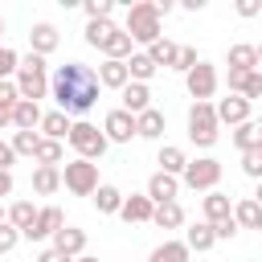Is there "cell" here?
Masks as SVG:
<instances>
[{"label":"cell","mask_w":262,"mask_h":262,"mask_svg":"<svg viewBox=\"0 0 262 262\" xmlns=\"http://www.w3.org/2000/svg\"><path fill=\"white\" fill-rule=\"evenodd\" d=\"M98 90H102V86H98L94 70L82 66V61H66V66H57L53 78H49V94H53V102H57L61 115H86V111L98 102Z\"/></svg>","instance_id":"obj_1"},{"label":"cell","mask_w":262,"mask_h":262,"mask_svg":"<svg viewBox=\"0 0 262 262\" xmlns=\"http://www.w3.org/2000/svg\"><path fill=\"white\" fill-rule=\"evenodd\" d=\"M12 86H16V98L41 106V98L49 94V61L37 57V53H25L20 66H16V74H12Z\"/></svg>","instance_id":"obj_2"},{"label":"cell","mask_w":262,"mask_h":262,"mask_svg":"<svg viewBox=\"0 0 262 262\" xmlns=\"http://www.w3.org/2000/svg\"><path fill=\"white\" fill-rule=\"evenodd\" d=\"M123 33L131 37V45H151V41H160L164 33H160V16H156V4L151 0H139V4H127V25H123Z\"/></svg>","instance_id":"obj_3"},{"label":"cell","mask_w":262,"mask_h":262,"mask_svg":"<svg viewBox=\"0 0 262 262\" xmlns=\"http://www.w3.org/2000/svg\"><path fill=\"white\" fill-rule=\"evenodd\" d=\"M66 139H70V147L78 151V160H90V164H94V160H102V156H106V147H111V143H106V135H102L94 123H86V119L70 123V135H66Z\"/></svg>","instance_id":"obj_4"},{"label":"cell","mask_w":262,"mask_h":262,"mask_svg":"<svg viewBox=\"0 0 262 262\" xmlns=\"http://www.w3.org/2000/svg\"><path fill=\"white\" fill-rule=\"evenodd\" d=\"M217 131H221V123L213 115V102H192L188 106V139L196 147H213L217 143Z\"/></svg>","instance_id":"obj_5"},{"label":"cell","mask_w":262,"mask_h":262,"mask_svg":"<svg viewBox=\"0 0 262 262\" xmlns=\"http://www.w3.org/2000/svg\"><path fill=\"white\" fill-rule=\"evenodd\" d=\"M180 180H184L192 192H213V188L221 184V160H213V156L188 160V164H184V172H180Z\"/></svg>","instance_id":"obj_6"},{"label":"cell","mask_w":262,"mask_h":262,"mask_svg":"<svg viewBox=\"0 0 262 262\" xmlns=\"http://www.w3.org/2000/svg\"><path fill=\"white\" fill-rule=\"evenodd\" d=\"M98 184H102L98 180V164H90V160H70L61 168V188L74 192V196H90Z\"/></svg>","instance_id":"obj_7"},{"label":"cell","mask_w":262,"mask_h":262,"mask_svg":"<svg viewBox=\"0 0 262 262\" xmlns=\"http://www.w3.org/2000/svg\"><path fill=\"white\" fill-rule=\"evenodd\" d=\"M184 86H188V94H192L196 102H213V94H217V70H213L209 61H196V66L184 74Z\"/></svg>","instance_id":"obj_8"},{"label":"cell","mask_w":262,"mask_h":262,"mask_svg":"<svg viewBox=\"0 0 262 262\" xmlns=\"http://www.w3.org/2000/svg\"><path fill=\"white\" fill-rule=\"evenodd\" d=\"M66 225V213L57 209V205H45V209H37V217H33V225L20 233V237H29V242H45V237H53L57 229Z\"/></svg>","instance_id":"obj_9"},{"label":"cell","mask_w":262,"mask_h":262,"mask_svg":"<svg viewBox=\"0 0 262 262\" xmlns=\"http://www.w3.org/2000/svg\"><path fill=\"white\" fill-rule=\"evenodd\" d=\"M102 135H106V143H131L135 139V115H127V111H106V119H102Z\"/></svg>","instance_id":"obj_10"},{"label":"cell","mask_w":262,"mask_h":262,"mask_svg":"<svg viewBox=\"0 0 262 262\" xmlns=\"http://www.w3.org/2000/svg\"><path fill=\"white\" fill-rule=\"evenodd\" d=\"M57 45H61V33H57V25H49V20H37V25L29 29V53H37V57H49Z\"/></svg>","instance_id":"obj_11"},{"label":"cell","mask_w":262,"mask_h":262,"mask_svg":"<svg viewBox=\"0 0 262 262\" xmlns=\"http://www.w3.org/2000/svg\"><path fill=\"white\" fill-rule=\"evenodd\" d=\"M213 115H217V123L237 127V123H246V119H250V102H246V98H237V94H229V98H217V102H213Z\"/></svg>","instance_id":"obj_12"},{"label":"cell","mask_w":262,"mask_h":262,"mask_svg":"<svg viewBox=\"0 0 262 262\" xmlns=\"http://www.w3.org/2000/svg\"><path fill=\"white\" fill-rule=\"evenodd\" d=\"M151 201L143 196V192H131V196H123V205H119V217L127 221V225H147L151 221Z\"/></svg>","instance_id":"obj_13"},{"label":"cell","mask_w":262,"mask_h":262,"mask_svg":"<svg viewBox=\"0 0 262 262\" xmlns=\"http://www.w3.org/2000/svg\"><path fill=\"white\" fill-rule=\"evenodd\" d=\"M53 250L66 254V258L86 254V229H78V225H61V229L53 233Z\"/></svg>","instance_id":"obj_14"},{"label":"cell","mask_w":262,"mask_h":262,"mask_svg":"<svg viewBox=\"0 0 262 262\" xmlns=\"http://www.w3.org/2000/svg\"><path fill=\"white\" fill-rule=\"evenodd\" d=\"M229 217H233L237 229H262V205H258V196H242L229 209Z\"/></svg>","instance_id":"obj_15"},{"label":"cell","mask_w":262,"mask_h":262,"mask_svg":"<svg viewBox=\"0 0 262 262\" xmlns=\"http://www.w3.org/2000/svg\"><path fill=\"white\" fill-rule=\"evenodd\" d=\"M119 94H123V106L119 111H127V115H143L151 106V86H143V82H127Z\"/></svg>","instance_id":"obj_16"},{"label":"cell","mask_w":262,"mask_h":262,"mask_svg":"<svg viewBox=\"0 0 262 262\" xmlns=\"http://www.w3.org/2000/svg\"><path fill=\"white\" fill-rule=\"evenodd\" d=\"M164 131H168V119H164V111L147 106L143 115H135V135H139V139H164Z\"/></svg>","instance_id":"obj_17"},{"label":"cell","mask_w":262,"mask_h":262,"mask_svg":"<svg viewBox=\"0 0 262 262\" xmlns=\"http://www.w3.org/2000/svg\"><path fill=\"white\" fill-rule=\"evenodd\" d=\"M176 192H180V180L176 176H164V172H151V180H147V201L151 205H164V201H176Z\"/></svg>","instance_id":"obj_18"},{"label":"cell","mask_w":262,"mask_h":262,"mask_svg":"<svg viewBox=\"0 0 262 262\" xmlns=\"http://www.w3.org/2000/svg\"><path fill=\"white\" fill-rule=\"evenodd\" d=\"M262 66V49L258 45H229V70L233 74H250Z\"/></svg>","instance_id":"obj_19"},{"label":"cell","mask_w":262,"mask_h":262,"mask_svg":"<svg viewBox=\"0 0 262 262\" xmlns=\"http://www.w3.org/2000/svg\"><path fill=\"white\" fill-rule=\"evenodd\" d=\"M233 147H237V151H258V147H262V123H254V119L237 123V127H233Z\"/></svg>","instance_id":"obj_20"},{"label":"cell","mask_w":262,"mask_h":262,"mask_svg":"<svg viewBox=\"0 0 262 262\" xmlns=\"http://www.w3.org/2000/svg\"><path fill=\"white\" fill-rule=\"evenodd\" d=\"M94 78H98V86H106V90H123V86L131 82L123 61H102V66L94 70Z\"/></svg>","instance_id":"obj_21"},{"label":"cell","mask_w":262,"mask_h":262,"mask_svg":"<svg viewBox=\"0 0 262 262\" xmlns=\"http://www.w3.org/2000/svg\"><path fill=\"white\" fill-rule=\"evenodd\" d=\"M41 106L37 102H25V98H16V106H12V127L16 131H37V123H41Z\"/></svg>","instance_id":"obj_22"},{"label":"cell","mask_w":262,"mask_h":262,"mask_svg":"<svg viewBox=\"0 0 262 262\" xmlns=\"http://www.w3.org/2000/svg\"><path fill=\"white\" fill-rule=\"evenodd\" d=\"M37 131H41V139H66L70 135V115H61V111H49V115H41V123H37Z\"/></svg>","instance_id":"obj_23"},{"label":"cell","mask_w":262,"mask_h":262,"mask_svg":"<svg viewBox=\"0 0 262 262\" xmlns=\"http://www.w3.org/2000/svg\"><path fill=\"white\" fill-rule=\"evenodd\" d=\"M156 164H160V172H164V176H176V180H180V172H184L188 156H184L176 143H164V147H160V156H156Z\"/></svg>","instance_id":"obj_24"},{"label":"cell","mask_w":262,"mask_h":262,"mask_svg":"<svg viewBox=\"0 0 262 262\" xmlns=\"http://www.w3.org/2000/svg\"><path fill=\"white\" fill-rule=\"evenodd\" d=\"M229 209H233V205H229V196H225V192H217V188H213V192H205V201H201V213H205V221H209V225L225 221V217H229Z\"/></svg>","instance_id":"obj_25"},{"label":"cell","mask_w":262,"mask_h":262,"mask_svg":"<svg viewBox=\"0 0 262 262\" xmlns=\"http://www.w3.org/2000/svg\"><path fill=\"white\" fill-rule=\"evenodd\" d=\"M151 225H160V229H180V225H184V209H180V201H164V205H156V209H151Z\"/></svg>","instance_id":"obj_26"},{"label":"cell","mask_w":262,"mask_h":262,"mask_svg":"<svg viewBox=\"0 0 262 262\" xmlns=\"http://www.w3.org/2000/svg\"><path fill=\"white\" fill-rule=\"evenodd\" d=\"M184 246H188V254H192V250H196V254L213 250V246H217V237H213V225H209V221H196L192 229H184Z\"/></svg>","instance_id":"obj_27"},{"label":"cell","mask_w":262,"mask_h":262,"mask_svg":"<svg viewBox=\"0 0 262 262\" xmlns=\"http://www.w3.org/2000/svg\"><path fill=\"white\" fill-rule=\"evenodd\" d=\"M123 66H127V78H131V82H143V86H147V82L156 78V66H151V57H147L143 49H135Z\"/></svg>","instance_id":"obj_28"},{"label":"cell","mask_w":262,"mask_h":262,"mask_svg":"<svg viewBox=\"0 0 262 262\" xmlns=\"http://www.w3.org/2000/svg\"><path fill=\"white\" fill-rule=\"evenodd\" d=\"M57 188H61V168L37 164V172H33V192H37V196H53Z\"/></svg>","instance_id":"obj_29"},{"label":"cell","mask_w":262,"mask_h":262,"mask_svg":"<svg viewBox=\"0 0 262 262\" xmlns=\"http://www.w3.org/2000/svg\"><path fill=\"white\" fill-rule=\"evenodd\" d=\"M192 254H188V246L180 242V237H168V242H160L156 250H151V258L147 262H188Z\"/></svg>","instance_id":"obj_30"},{"label":"cell","mask_w":262,"mask_h":262,"mask_svg":"<svg viewBox=\"0 0 262 262\" xmlns=\"http://www.w3.org/2000/svg\"><path fill=\"white\" fill-rule=\"evenodd\" d=\"M131 53H135V45H131V37H127L123 29H115V33H111V41L102 45V57H106V61H127Z\"/></svg>","instance_id":"obj_31"},{"label":"cell","mask_w":262,"mask_h":262,"mask_svg":"<svg viewBox=\"0 0 262 262\" xmlns=\"http://www.w3.org/2000/svg\"><path fill=\"white\" fill-rule=\"evenodd\" d=\"M176 49H180L176 41H168V37H160V41H151V45H147L143 53L151 57V66H156V70H160V66H164V70H172V61H176Z\"/></svg>","instance_id":"obj_32"},{"label":"cell","mask_w":262,"mask_h":262,"mask_svg":"<svg viewBox=\"0 0 262 262\" xmlns=\"http://www.w3.org/2000/svg\"><path fill=\"white\" fill-rule=\"evenodd\" d=\"M90 201H94V209H98V213H106V217H111V213H119V205H123V192H119L115 184H98V188L90 192Z\"/></svg>","instance_id":"obj_33"},{"label":"cell","mask_w":262,"mask_h":262,"mask_svg":"<svg viewBox=\"0 0 262 262\" xmlns=\"http://www.w3.org/2000/svg\"><path fill=\"white\" fill-rule=\"evenodd\" d=\"M33 217H37V205H33V201H16L12 209H4V221H8L16 233H25V229L33 225Z\"/></svg>","instance_id":"obj_34"},{"label":"cell","mask_w":262,"mask_h":262,"mask_svg":"<svg viewBox=\"0 0 262 262\" xmlns=\"http://www.w3.org/2000/svg\"><path fill=\"white\" fill-rule=\"evenodd\" d=\"M33 160H37V164H45V168H61V160H66V147H61L57 139H37V151H33Z\"/></svg>","instance_id":"obj_35"},{"label":"cell","mask_w":262,"mask_h":262,"mask_svg":"<svg viewBox=\"0 0 262 262\" xmlns=\"http://www.w3.org/2000/svg\"><path fill=\"white\" fill-rule=\"evenodd\" d=\"M115 29H119L115 20H86V45L102 53V45L111 41V33H115Z\"/></svg>","instance_id":"obj_36"},{"label":"cell","mask_w":262,"mask_h":262,"mask_svg":"<svg viewBox=\"0 0 262 262\" xmlns=\"http://www.w3.org/2000/svg\"><path fill=\"white\" fill-rule=\"evenodd\" d=\"M37 131H12V139H8V147H12V156H29L33 160V151H37Z\"/></svg>","instance_id":"obj_37"},{"label":"cell","mask_w":262,"mask_h":262,"mask_svg":"<svg viewBox=\"0 0 262 262\" xmlns=\"http://www.w3.org/2000/svg\"><path fill=\"white\" fill-rule=\"evenodd\" d=\"M16 66H20V53H16V49H8V45H0V82H12Z\"/></svg>","instance_id":"obj_38"},{"label":"cell","mask_w":262,"mask_h":262,"mask_svg":"<svg viewBox=\"0 0 262 262\" xmlns=\"http://www.w3.org/2000/svg\"><path fill=\"white\" fill-rule=\"evenodd\" d=\"M82 8H86V20H111V12H115L111 0H86Z\"/></svg>","instance_id":"obj_39"},{"label":"cell","mask_w":262,"mask_h":262,"mask_svg":"<svg viewBox=\"0 0 262 262\" xmlns=\"http://www.w3.org/2000/svg\"><path fill=\"white\" fill-rule=\"evenodd\" d=\"M196 61H201V57H196V49H192V45H180V49H176V61H172V70L188 74V70L196 66Z\"/></svg>","instance_id":"obj_40"},{"label":"cell","mask_w":262,"mask_h":262,"mask_svg":"<svg viewBox=\"0 0 262 262\" xmlns=\"http://www.w3.org/2000/svg\"><path fill=\"white\" fill-rule=\"evenodd\" d=\"M242 172H246L250 180L262 176V147H258V151H242Z\"/></svg>","instance_id":"obj_41"},{"label":"cell","mask_w":262,"mask_h":262,"mask_svg":"<svg viewBox=\"0 0 262 262\" xmlns=\"http://www.w3.org/2000/svg\"><path fill=\"white\" fill-rule=\"evenodd\" d=\"M242 98L254 106V98H262V74L254 70V74H246V86H242Z\"/></svg>","instance_id":"obj_42"},{"label":"cell","mask_w":262,"mask_h":262,"mask_svg":"<svg viewBox=\"0 0 262 262\" xmlns=\"http://www.w3.org/2000/svg\"><path fill=\"white\" fill-rule=\"evenodd\" d=\"M16 242H20V233H16L8 221H0V254H12V250H16Z\"/></svg>","instance_id":"obj_43"},{"label":"cell","mask_w":262,"mask_h":262,"mask_svg":"<svg viewBox=\"0 0 262 262\" xmlns=\"http://www.w3.org/2000/svg\"><path fill=\"white\" fill-rule=\"evenodd\" d=\"M213 237H217V242H229V237H237V225H233V217L217 221V225H213Z\"/></svg>","instance_id":"obj_44"},{"label":"cell","mask_w":262,"mask_h":262,"mask_svg":"<svg viewBox=\"0 0 262 262\" xmlns=\"http://www.w3.org/2000/svg\"><path fill=\"white\" fill-rule=\"evenodd\" d=\"M12 164H16V156H12L8 139H0V168H4V172H12Z\"/></svg>","instance_id":"obj_45"},{"label":"cell","mask_w":262,"mask_h":262,"mask_svg":"<svg viewBox=\"0 0 262 262\" xmlns=\"http://www.w3.org/2000/svg\"><path fill=\"white\" fill-rule=\"evenodd\" d=\"M37 262H74V258H66V254H57V250L49 246V250H41V254H37Z\"/></svg>","instance_id":"obj_46"},{"label":"cell","mask_w":262,"mask_h":262,"mask_svg":"<svg viewBox=\"0 0 262 262\" xmlns=\"http://www.w3.org/2000/svg\"><path fill=\"white\" fill-rule=\"evenodd\" d=\"M4 196H12V172L0 168V201H4Z\"/></svg>","instance_id":"obj_47"},{"label":"cell","mask_w":262,"mask_h":262,"mask_svg":"<svg viewBox=\"0 0 262 262\" xmlns=\"http://www.w3.org/2000/svg\"><path fill=\"white\" fill-rule=\"evenodd\" d=\"M237 12H242V16H258V0H242Z\"/></svg>","instance_id":"obj_48"},{"label":"cell","mask_w":262,"mask_h":262,"mask_svg":"<svg viewBox=\"0 0 262 262\" xmlns=\"http://www.w3.org/2000/svg\"><path fill=\"white\" fill-rule=\"evenodd\" d=\"M74 262H98V258H90V254H78V258H74Z\"/></svg>","instance_id":"obj_49"},{"label":"cell","mask_w":262,"mask_h":262,"mask_svg":"<svg viewBox=\"0 0 262 262\" xmlns=\"http://www.w3.org/2000/svg\"><path fill=\"white\" fill-rule=\"evenodd\" d=\"M0 37H4V16H0Z\"/></svg>","instance_id":"obj_50"},{"label":"cell","mask_w":262,"mask_h":262,"mask_svg":"<svg viewBox=\"0 0 262 262\" xmlns=\"http://www.w3.org/2000/svg\"><path fill=\"white\" fill-rule=\"evenodd\" d=\"M0 221H4V205H0Z\"/></svg>","instance_id":"obj_51"}]
</instances>
